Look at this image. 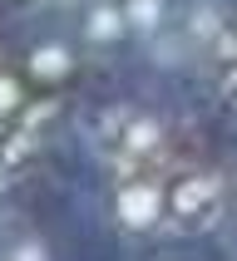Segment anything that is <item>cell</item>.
<instances>
[{
  "label": "cell",
  "instance_id": "obj_1",
  "mask_svg": "<svg viewBox=\"0 0 237 261\" xmlns=\"http://www.w3.org/2000/svg\"><path fill=\"white\" fill-rule=\"evenodd\" d=\"M0 261H237V0H0Z\"/></svg>",
  "mask_w": 237,
  "mask_h": 261
}]
</instances>
